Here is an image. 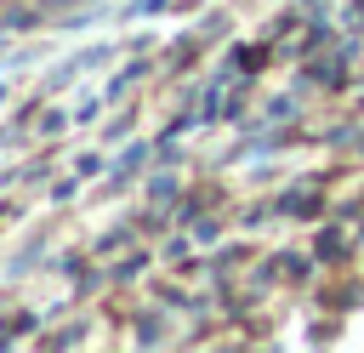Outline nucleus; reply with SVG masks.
Listing matches in <instances>:
<instances>
[{
  "label": "nucleus",
  "mask_w": 364,
  "mask_h": 353,
  "mask_svg": "<svg viewBox=\"0 0 364 353\" xmlns=\"http://www.w3.org/2000/svg\"><path fill=\"white\" fill-rule=\"evenodd\" d=\"M0 97H6V85H0Z\"/></svg>",
  "instance_id": "obj_1"
}]
</instances>
